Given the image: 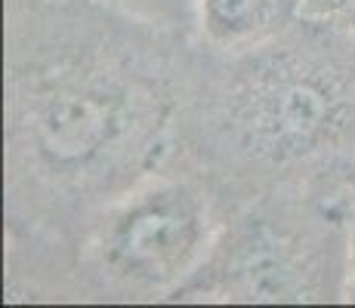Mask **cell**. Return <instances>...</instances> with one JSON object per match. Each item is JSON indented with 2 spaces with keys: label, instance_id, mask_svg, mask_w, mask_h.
I'll return each instance as SVG.
<instances>
[{
  "label": "cell",
  "instance_id": "obj_1",
  "mask_svg": "<svg viewBox=\"0 0 355 308\" xmlns=\"http://www.w3.org/2000/svg\"><path fill=\"white\" fill-rule=\"evenodd\" d=\"M173 111L158 65L114 37L62 34L37 56L10 50V176L62 201L124 194L158 161Z\"/></svg>",
  "mask_w": 355,
  "mask_h": 308
},
{
  "label": "cell",
  "instance_id": "obj_2",
  "mask_svg": "<svg viewBox=\"0 0 355 308\" xmlns=\"http://www.w3.org/2000/svg\"><path fill=\"white\" fill-rule=\"evenodd\" d=\"M207 120L220 154L259 176L346 161L355 154V40L303 19L229 53Z\"/></svg>",
  "mask_w": 355,
  "mask_h": 308
},
{
  "label": "cell",
  "instance_id": "obj_3",
  "mask_svg": "<svg viewBox=\"0 0 355 308\" xmlns=\"http://www.w3.org/2000/svg\"><path fill=\"white\" fill-rule=\"evenodd\" d=\"M214 241L210 207L192 182L146 176L105 210L93 256L112 284L170 299L201 269Z\"/></svg>",
  "mask_w": 355,
  "mask_h": 308
},
{
  "label": "cell",
  "instance_id": "obj_4",
  "mask_svg": "<svg viewBox=\"0 0 355 308\" xmlns=\"http://www.w3.org/2000/svg\"><path fill=\"white\" fill-rule=\"evenodd\" d=\"M293 210H250L170 299L182 302H322L318 241L312 219L293 228Z\"/></svg>",
  "mask_w": 355,
  "mask_h": 308
},
{
  "label": "cell",
  "instance_id": "obj_5",
  "mask_svg": "<svg viewBox=\"0 0 355 308\" xmlns=\"http://www.w3.org/2000/svg\"><path fill=\"white\" fill-rule=\"evenodd\" d=\"M300 0H195L198 31L223 53L248 50L284 31Z\"/></svg>",
  "mask_w": 355,
  "mask_h": 308
},
{
  "label": "cell",
  "instance_id": "obj_6",
  "mask_svg": "<svg viewBox=\"0 0 355 308\" xmlns=\"http://www.w3.org/2000/svg\"><path fill=\"white\" fill-rule=\"evenodd\" d=\"M118 6L124 16L136 19L152 28H170V31H189L198 28L195 0H108Z\"/></svg>",
  "mask_w": 355,
  "mask_h": 308
},
{
  "label": "cell",
  "instance_id": "obj_7",
  "mask_svg": "<svg viewBox=\"0 0 355 308\" xmlns=\"http://www.w3.org/2000/svg\"><path fill=\"white\" fill-rule=\"evenodd\" d=\"M300 19L331 25L355 40V0H300Z\"/></svg>",
  "mask_w": 355,
  "mask_h": 308
},
{
  "label": "cell",
  "instance_id": "obj_8",
  "mask_svg": "<svg viewBox=\"0 0 355 308\" xmlns=\"http://www.w3.org/2000/svg\"><path fill=\"white\" fill-rule=\"evenodd\" d=\"M346 284H343V296L355 302V201H352V216H349V241H346Z\"/></svg>",
  "mask_w": 355,
  "mask_h": 308
}]
</instances>
